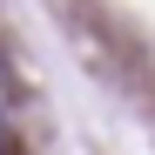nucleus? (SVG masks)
<instances>
[{"mask_svg":"<svg viewBox=\"0 0 155 155\" xmlns=\"http://www.w3.org/2000/svg\"><path fill=\"white\" fill-rule=\"evenodd\" d=\"M7 142H14V135H7V108H0V155H7Z\"/></svg>","mask_w":155,"mask_h":155,"instance_id":"nucleus-1","label":"nucleus"}]
</instances>
